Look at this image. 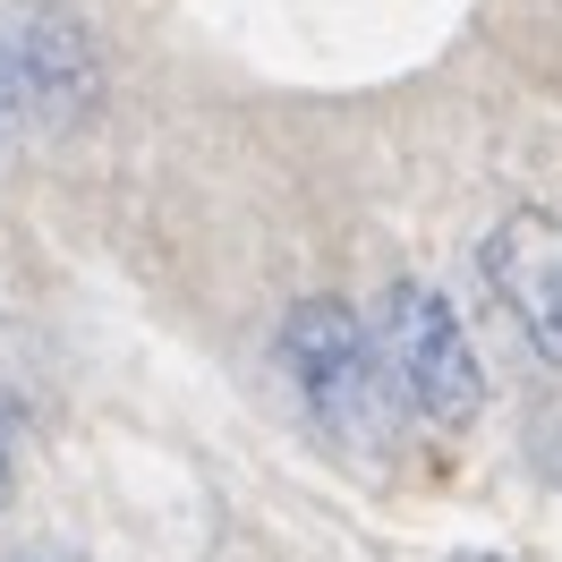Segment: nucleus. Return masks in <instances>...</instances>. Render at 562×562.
I'll return each mask as SVG.
<instances>
[{"mask_svg":"<svg viewBox=\"0 0 562 562\" xmlns=\"http://www.w3.org/2000/svg\"><path fill=\"white\" fill-rule=\"evenodd\" d=\"M469 562H503V554H469Z\"/></svg>","mask_w":562,"mask_h":562,"instance_id":"nucleus-7","label":"nucleus"},{"mask_svg":"<svg viewBox=\"0 0 562 562\" xmlns=\"http://www.w3.org/2000/svg\"><path fill=\"white\" fill-rule=\"evenodd\" d=\"M281 367H290V384L316 409L324 435H341L350 452H384L401 384L375 350V324H358L341 299H299L281 324Z\"/></svg>","mask_w":562,"mask_h":562,"instance_id":"nucleus-1","label":"nucleus"},{"mask_svg":"<svg viewBox=\"0 0 562 562\" xmlns=\"http://www.w3.org/2000/svg\"><path fill=\"white\" fill-rule=\"evenodd\" d=\"M375 350H384L392 384H401V401H409L418 418L469 426L486 409V367H477L452 299H443L435 281H392L384 299H375Z\"/></svg>","mask_w":562,"mask_h":562,"instance_id":"nucleus-2","label":"nucleus"},{"mask_svg":"<svg viewBox=\"0 0 562 562\" xmlns=\"http://www.w3.org/2000/svg\"><path fill=\"white\" fill-rule=\"evenodd\" d=\"M486 281L494 299L512 307V324L528 333V350L546 358V367H562V222L546 205H520L503 213L486 231Z\"/></svg>","mask_w":562,"mask_h":562,"instance_id":"nucleus-4","label":"nucleus"},{"mask_svg":"<svg viewBox=\"0 0 562 562\" xmlns=\"http://www.w3.org/2000/svg\"><path fill=\"white\" fill-rule=\"evenodd\" d=\"M9 120H18V86H9V52H0V137H9Z\"/></svg>","mask_w":562,"mask_h":562,"instance_id":"nucleus-5","label":"nucleus"},{"mask_svg":"<svg viewBox=\"0 0 562 562\" xmlns=\"http://www.w3.org/2000/svg\"><path fill=\"white\" fill-rule=\"evenodd\" d=\"M0 503H9V418H0Z\"/></svg>","mask_w":562,"mask_h":562,"instance_id":"nucleus-6","label":"nucleus"},{"mask_svg":"<svg viewBox=\"0 0 562 562\" xmlns=\"http://www.w3.org/2000/svg\"><path fill=\"white\" fill-rule=\"evenodd\" d=\"M0 52H9V86H18V111H35L52 128H69L94 111L103 94V60H94V35L77 26L69 9H43V0H18L0 9Z\"/></svg>","mask_w":562,"mask_h":562,"instance_id":"nucleus-3","label":"nucleus"}]
</instances>
